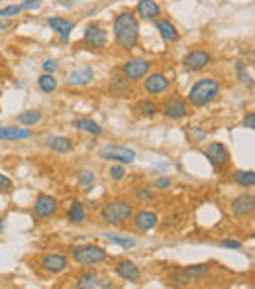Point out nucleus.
<instances>
[{"label": "nucleus", "mask_w": 255, "mask_h": 289, "mask_svg": "<svg viewBox=\"0 0 255 289\" xmlns=\"http://www.w3.org/2000/svg\"><path fill=\"white\" fill-rule=\"evenodd\" d=\"M114 39L116 43L122 47V50H134L138 45V39H140V24H138V18L134 12L130 10H124L120 14H116L114 18Z\"/></svg>", "instance_id": "f257e3e1"}, {"label": "nucleus", "mask_w": 255, "mask_h": 289, "mask_svg": "<svg viewBox=\"0 0 255 289\" xmlns=\"http://www.w3.org/2000/svg\"><path fill=\"white\" fill-rule=\"evenodd\" d=\"M134 217V209L132 203H128L124 199H114L104 203V207L100 209V218L104 224L110 226H122L126 224L130 218Z\"/></svg>", "instance_id": "f03ea898"}, {"label": "nucleus", "mask_w": 255, "mask_h": 289, "mask_svg": "<svg viewBox=\"0 0 255 289\" xmlns=\"http://www.w3.org/2000/svg\"><path fill=\"white\" fill-rule=\"evenodd\" d=\"M220 92V83L216 79H201L193 85V89L188 92V103L193 107H204L208 103H212Z\"/></svg>", "instance_id": "7ed1b4c3"}, {"label": "nucleus", "mask_w": 255, "mask_h": 289, "mask_svg": "<svg viewBox=\"0 0 255 289\" xmlns=\"http://www.w3.org/2000/svg\"><path fill=\"white\" fill-rule=\"evenodd\" d=\"M71 254H73V260L81 266H98L102 262H106L108 254L104 248L100 246H94V244H85V246H73L71 248Z\"/></svg>", "instance_id": "20e7f679"}, {"label": "nucleus", "mask_w": 255, "mask_h": 289, "mask_svg": "<svg viewBox=\"0 0 255 289\" xmlns=\"http://www.w3.org/2000/svg\"><path fill=\"white\" fill-rule=\"evenodd\" d=\"M151 69V61L144 59V57H134L128 59L126 63L122 65V75L126 77L128 81H140L142 77H146Z\"/></svg>", "instance_id": "39448f33"}, {"label": "nucleus", "mask_w": 255, "mask_h": 289, "mask_svg": "<svg viewBox=\"0 0 255 289\" xmlns=\"http://www.w3.org/2000/svg\"><path fill=\"white\" fill-rule=\"evenodd\" d=\"M98 156L102 160H110V162H118V163H132L136 160V152L124 148V146H102L98 150Z\"/></svg>", "instance_id": "423d86ee"}, {"label": "nucleus", "mask_w": 255, "mask_h": 289, "mask_svg": "<svg viewBox=\"0 0 255 289\" xmlns=\"http://www.w3.org/2000/svg\"><path fill=\"white\" fill-rule=\"evenodd\" d=\"M163 114L171 120H181L188 114V103L181 99V97H169L167 101L163 103Z\"/></svg>", "instance_id": "0eeeda50"}, {"label": "nucleus", "mask_w": 255, "mask_h": 289, "mask_svg": "<svg viewBox=\"0 0 255 289\" xmlns=\"http://www.w3.org/2000/svg\"><path fill=\"white\" fill-rule=\"evenodd\" d=\"M210 61H212V57H210L208 52H204V50H193V52H188V54L184 55L182 65H184L186 71H202V69H206L210 65Z\"/></svg>", "instance_id": "6e6552de"}, {"label": "nucleus", "mask_w": 255, "mask_h": 289, "mask_svg": "<svg viewBox=\"0 0 255 289\" xmlns=\"http://www.w3.org/2000/svg\"><path fill=\"white\" fill-rule=\"evenodd\" d=\"M57 207H59V203H57L55 197L41 193V195H37L36 203H34V215L37 218H41V220L51 218L57 213Z\"/></svg>", "instance_id": "1a4fd4ad"}, {"label": "nucleus", "mask_w": 255, "mask_h": 289, "mask_svg": "<svg viewBox=\"0 0 255 289\" xmlns=\"http://www.w3.org/2000/svg\"><path fill=\"white\" fill-rule=\"evenodd\" d=\"M83 43L89 45V47L102 50L108 43V36H106V32L98 24H89L87 30H85V36H83Z\"/></svg>", "instance_id": "9d476101"}, {"label": "nucleus", "mask_w": 255, "mask_h": 289, "mask_svg": "<svg viewBox=\"0 0 255 289\" xmlns=\"http://www.w3.org/2000/svg\"><path fill=\"white\" fill-rule=\"evenodd\" d=\"M204 156H206V160L210 162V165L220 171L226 163H228V152H226V148L218 142H212V144L206 146V152H204Z\"/></svg>", "instance_id": "9b49d317"}, {"label": "nucleus", "mask_w": 255, "mask_h": 289, "mask_svg": "<svg viewBox=\"0 0 255 289\" xmlns=\"http://www.w3.org/2000/svg\"><path fill=\"white\" fill-rule=\"evenodd\" d=\"M114 271L120 279H126V281H134L138 283L142 279V273H140V268L132 262V260H120L116 266H114Z\"/></svg>", "instance_id": "f8f14e48"}, {"label": "nucleus", "mask_w": 255, "mask_h": 289, "mask_svg": "<svg viewBox=\"0 0 255 289\" xmlns=\"http://www.w3.org/2000/svg\"><path fill=\"white\" fill-rule=\"evenodd\" d=\"M144 89L147 94L155 97V94H161L169 89V79L165 77L163 73H151L146 77V83H144Z\"/></svg>", "instance_id": "ddd939ff"}, {"label": "nucleus", "mask_w": 255, "mask_h": 289, "mask_svg": "<svg viewBox=\"0 0 255 289\" xmlns=\"http://www.w3.org/2000/svg\"><path fill=\"white\" fill-rule=\"evenodd\" d=\"M41 268L49 273H61L69 268V260L61 254H47L41 258Z\"/></svg>", "instance_id": "4468645a"}, {"label": "nucleus", "mask_w": 255, "mask_h": 289, "mask_svg": "<svg viewBox=\"0 0 255 289\" xmlns=\"http://www.w3.org/2000/svg\"><path fill=\"white\" fill-rule=\"evenodd\" d=\"M32 138V130L26 126H0V142H20Z\"/></svg>", "instance_id": "2eb2a0df"}, {"label": "nucleus", "mask_w": 255, "mask_h": 289, "mask_svg": "<svg viewBox=\"0 0 255 289\" xmlns=\"http://www.w3.org/2000/svg\"><path fill=\"white\" fill-rule=\"evenodd\" d=\"M255 211V197L249 193H243V195H237L236 199L232 201V213L236 217H245V215H251Z\"/></svg>", "instance_id": "dca6fc26"}, {"label": "nucleus", "mask_w": 255, "mask_h": 289, "mask_svg": "<svg viewBox=\"0 0 255 289\" xmlns=\"http://www.w3.org/2000/svg\"><path fill=\"white\" fill-rule=\"evenodd\" d=\"M47 26L61 36V41H63V43H67V41H69V36H71V32H73V28H75V22L67 18L51 16V18H47Z\"/></svg>", "instance_id": "f3484780"}, {"label": "nucleus", "mask_w": 255, "mask_h": 289, "mask_svg": "<svg viewBox=\"0 0 255 289\" xmlns=\"http://www.w3.org/2000/svg\"><path fill=\"white\" fill-rule=\"evenodd\" d=\"M134 226H136V230L147 232L157 226V215L151 211H140L134 215Z\"/></svg>", "instance_id": "a211bd4d"}, {"label": "nucleus", "mask_w": 255, "mask_h": 289, "mask_svg": "<svg viewBox=\"0 0 255 289\" xmlns=\"http://www.w3.org/2000/svg\"><path fill=\"white\" fill-rule=\"evenodd\" d=\"M136 12L142 20H155L159 18L161 14V8L155 0H140L138 6H136Z\"/></svg>", "instance_id": "6ab92c4d"}, {"label": "nucleus", "mask_w": 255, "mask_h": 289, "mask_svg": "<svg viewBox=\"0 0 255 289\" xmlns=\"http://www.w3.org/2000/svg\"><path fill=\"white\" fill-rule=\"evenodd\" d=\"M155 30L161 34L165 41H177L179 39V30L175 28V24L173 22H169V20L165 18H155Z\"/></svg>", "instance_id": "aec40b11"}, {"label": "nucleus", "mask_w": 255, "mask_h": 289, "mask_svg": "<svg viewBox=\"0 0 255 289\" xmlns=\"http://www.w3.org/2000/svg\"><path fill=\"white\" fill-rule=\"evenodd\" d=\"M92 79H94V71H92L91 67H81V69H75L69 75L67 83L71 87H83V85H89Z\"/></svg>", "instance_id": "412c9836"}, {"label": "nucleus", "mask_w": 255, "mask_h": 289, "mask_svg": "<svg viewBox=\"0 0 255 289\" xmlns=\"http://www.w3.org/2000/svg\"><path fill=\"white\" fill-rule=\"evenodd\" d=\"M77 287L98 289V287H106V283H102V279H100L94 271H83V273L77 277Z\"/></svg>", "instance_id": "4be33fe9"}, {"label": "nucleus", "mask_w": 255, "mask_h": 289, "mask_svg": "<svg viewBox=\"0 0 255 289\" xmlns=\"http://www.w3.org/2000/svg\"><path fill=\"white\" fill-rule=\"evenodd\" d=\"M45 146L57 154H69L73 150V142L67 136H49L45 138Z\"/></svg>", "instance_id": "5701e85b"}, {"label": "nucleus", "mask_w": 255, "mask_h": 289, "mask_svg": "<svg viewBox=\"0 0 255 289\" xmlns=\"http://www.w3.org/2000/svg\"><path fill=\"white\" fill-rule=\"evenodd\" d=\"M73 126L81 132H87V134H92V136H100L102 134V126L92 120V118H77L73 122Z\"/></svg>", "instance_id": "b1692460"}, {"label": "nucleus", "mask_w": 255, "mask_h": 289, "mask_svg": "<svg viewBox=\"0 0 255 289\" xmlns=\"http://www.w3.org/2000/svg\"><path fill=\"white\" fill-rule=\"evenodd\" d=\"M67 218L73 222V224H83L85 218H87V211H85V205L79 203V201H73L69 211H67Z\"/></svg>", "instance_id": "393cba45"}, {"label": "nucleus", "mask_w": 255, "mask_h": 289, "mask_svg": "<svg viewBox=\"0 0 255 289\" xmlns=\"http://www.w3.org/2000/svg\"><path fill=\"white\" fill-rule=\"evenodd\" d=\"M41 118H43V114H41L39 110L30 109V110H24V112H20L16 120H18V124H22V126L30 128V126H34V124H37Z\"/></svg>", "instance_id": "a878e982"}, {"label": "nucleus", "mask_w": 255, "mask_h": 289, "mask_svg": "<svg viewBox=\"0 0 255 289\" xmlns=\"http://www.w3.org/2000/svg\"><path fill=\"white\" fill-rule=\"evenodd\" d=\"M190 281H193L190 275L184 270H177L169 275V285H173V287H188Z\"/></svg>", "instance_id": "bb28decb"}, {"label": "nucleus", "mask_w": 255, "mask_h": 289, "mask_svg": "<svg viewBox=\"0 0 255 289\" xmlns=\"http://www.w3.org/2000/svg\"><path fill=\"white\" fill-rule=\"evenodd\" d=\"M157 110H159L157 103L151 101V99H144V101H140V103L136 105V112L142 114V116H155Z\"/></svg>", "instance_id": "cd10ccee"}, {"label": "nucleus", "mask_w": 255, "mask_h": 289, "mask_svg": "<svg viewBox=\"0 0 255 289\" xmlns=\"http://www.w3.org/2000/svg\"><path fill=\"white\" fill-rule=\"evenodd\" d=\"M37 87L41 92H53L57 89V81L51 73H43L39 79H37Z\"/></svg>", "instance_id": "c85d7f7f"}, {"label": "nucleus", "mask_w": 255, "mask_h": 289, "mask_svg": "<svg viewBox=\"0 0 255 289\" xmlns=\"http://www.w3.org/2000/svg\"><path fill=\"white\" fill-rule=\"evenodd\" d=\"M128 89H130V81H128L124 75L114 77L112 83H110V92H114V94H126Z\"/></svg>", "instance_id": "c756f323"}, {"label": "nucleus", "mask_w": 255, "mask_h": 289, "mask_svg": "<svg viewBox=\"0 0 255 289\" xmlns=\"http://www.w3.org/2000/svg\"><path fill=\"white\" fill-rule=\"evenodd\" d=\"M234 181L241 187H255V171H243L239 169L234 173Z\"/></svg>", "instance_id": "7c9ffc66"}, {"label": "nucleus", "mask_w": 255, "mask_h": 289, "mask_svg": "<svg viewBox=\"0 0 255 289\" xmlns=\"http://www.w3.org/2000/svg\"><path fill=\"white\" fill-rule=\"evenodd\" d=\"M184 271L190 275L193 281H201V279H204V277L208 275V266H206V264H197V266L184 268Z\"/></svg>", "instance_id": "2f4dec72"}, {"label": "nucleus", "mask_w": 255, "mask_h": 289, "mask_svg": "<svg viewBox=\"0 0 255 289\" xmlns=\"http://www.w3.org/2000/svg\"><path fill=\"white\" fill-rule=\"evenodd\" d=\"M104 238L110 240L112 244L122 246V248H134V246H136V240H134V238H128V236H118V234H112V232H104Z\"/></svg>", "instance_id": "473e14b6"}, {"label": "nucleus", "mask_w": 255, "mask_h": 289, "mask_svg": "<svg viewBox=\"0 0 255 289\" xmlns=\"http://www.w3.org/2000/svg\"><path fill=\"white\" fill-rule=\"evenodd\" d=\"M77 181H79V187H83L85 191H89V189H92V185H94V173H92L91 169H81L79 175H77Z\"/></svg>", "instance_id": "72a5a7b5"}, {"label": "nucleus", "mask_w": 255, "mask_h": 289, "mask_svg": "<svg viewBox=\"0 0 255 289\" xmlns=\"http://www.w3.org/2000/svg\"><path fill=\"white\" fill-rule=\"evenodd\" d=\"M22 12V6L20 4H10V6H4L0 8V18H14Z\"/></svg>", "instance_id": "f704fd0d"}, {"label": "nucleus", "mask_w": 255, "mask_h": 289, "mask_svg": "<svg viewBox=\"0 0 255 289\" xmlns=\"http://www.w3.org/2000/svg\"><path fill=\"white\" fill-rule=\"evenodd\" d=\"M136 199L142 201V203H153V201H155V193H151L149 189L142 187V189L136 191Z\"/></svg>", "instance_id": "c9c22d12"}, {"label": "nucleus", "mask_w": 255, "mask_h": 289, "mask_svg": "<svg viewBox=\"0 0 255 289\" xmlns=\"http://www.w3.org/2000/svg\"><path fill=\"white\" fill-rule=\"evenodd\" d=\"M110 177L114 181H120L126 177V169H124V165L120 163V165H110Z\"/></svg>", "instance_id": "e433bc0d"}, {"label": "nucleus", "mask_w": 255, "mask_h": 289, "mask_svg": "<svg viewBox=\"0 0 255 289\" xmlns=\"http://www.w3.org/2000/svg\"><path fill=\"white\" fill-rule=\"evenodd\" d=\"M204 138H206V132H204V130L193 128V130L188 132V140H190V142H202Z\"/></svg>", "instance_id": "4c0bfd02"}, {"label": "nucleus", "mask_w": 255, "mask_h": 289, "mask_svg": "<svg viewBox=\"0 0 255 289\" xmlns=\"http://www.w3.org/2000/svg\"><path fill=\"white\" fill-rule=\"evenodd\" d=\"M41 4H43V0H24L20 6H22V10H37V8H41Z\"/></svg>", "instance_id": "58836bf2"}, {"label": "nucleus", "mask_w": 255, "mask_h": 289, "mask_svg": "<svg viewBox=\"0 0 255 289\" xmlns=\"http://www.w3.org/2000/svg\"><path fill=\"white\" fill-rule=\"evenodd\" d=\"M12 187H14L12 179L0 173V191H2V193H8V191H12Z\"/></svg>", "instance_id": "ea45409f"}, {"label": "nucleus", "mask_w": 255, "mask_h": 289, "mask_svg": "<svg viewBox=\"0 0 255 289\" xmlns=\"http://www.w3.org/2000/svg\"><path fill=\"white\" fill-rule=\"evenodd\" d=\"M171 185H173V179H171V177H159V179L153 183V187H155V189H161V191H163V189H169Z\"/></svg>", "instance_id": "a19ab883"}, {"label": "nucleus", "mask_w": 255, "mask_h": 289, "mask_svg": "<svg viewBox=\"0 0 255 289\" xmlns=\"http://www.w3.org/2000/svg\"><path fill=\"white\" fill-rule=\"evenodd\" d=\"M220 246L232 248V250H239V248H241V242H237V240H220Z\"/></svg>", "instance_id": "79ce46f5"}, {"label": "nucleus", "mask_w": 255, "mask_h": 289, "mask_svg": "<svg viewBox=\"0 0 255 289\" xmlns=\"http://www.w3.org/2000/svg\"><path fill=\"white\" fill-rule=\"evenodd\" d=\"M57 61H53V59H47V61H43V71L45 73H51L53 75L55 71H57Z\"/></svg>", "instance_id": "37998d69"}, {"label": "nucleus", "mask_w": 255, "mask_h": 289, "mask_svg": "<svg viewBox=\"0 0 255 289\" xmlns=\"http://www.w3.org/2000/svg\"><path fill=\"white\" fill-rule=\"evenodd\" d=\"M243 126L255 130V112H249V114L243 118Z\"/></svg>", "instance_id": "c03bdc74"}, {"label": "nucleus", "mask_w": 255, "mask_h": 289, "mask_svg": "<svg viewBox=\"0 0 255 289\" xmlns=\"http://www.w3.org/2000/svg\"><path fill=\"white\" fill-rule=\"evenodd\" d=\"M6 26H8V24H6V22H4V20L0 18V32H2V30H6Z\"/></svg>", "instance_id": "a18cd8bd"}, {"label": "nucleus", "mask_w": 255, "mask_h": 289, "mask_svg": "<svg viewBox=\"0 0 255 289\" xmlns=\"http://www.w3.org/2000/svg\"><path fill=\"white\" fill-rule=\"evenodd\" d=\"M2 230H4V222L0 220V232H2Z\"/></svg>", "instance_id": "49530a36"}, {"label": "nucleus", "mask_w": 255, "mask_h": 289, "mask_svg": "<svg viewBox=\"0 0 255 289\" xmlns=\"http://www.w3.org/2000/svg\"><path fill=\"white\" fill-rule=\"evenodd\" d=\"M0 67H2V59H0Z\"/></svg>", "instance_id": "de8ad7c7"}, {"label": "nucleus", "mask_w": 255, "mask_h": 289, "mask_svg": "<svg viewBox=\"0 0 255 289\" xmlns=\"http://www.w3.org/2000/svg\"><path fill=\"white\" fill-rule=\"evenodd\" d=\"M0 97H2V89H0Z\"/></svg>", "instance_id": "09e8293b"}, {"label": "nucleus", "mask_w": 255, "mask_h": 289, "mask_svg": "<svg viewBox=\"0 0 255 289\" xmlns=\"http://www.w3.org/2000/svg\"><path fill=\"white\" fill-rule=\"evenodd\" d=\"M0 2H2V0H0Z\"/></svg>", "instance_id": "8fccbe9b"}]
</instances>
